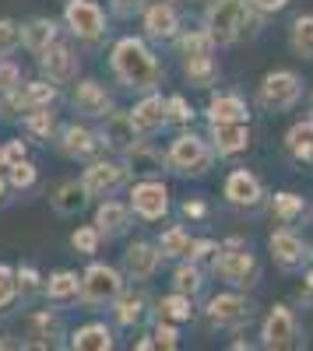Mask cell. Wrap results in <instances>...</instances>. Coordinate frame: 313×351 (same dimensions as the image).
Segmentation results:
<instances>
[{"instance_id":"cell-1","label":"cell","mask_w":313,"mask_h":351,"mask_svg":"<svg viewBox=\"0 0 313 351\" xmlns=\"http://www.w3.org/2000/svg\"><path fill=\"white\" fill-rule=\"evenodd\" d=\"M109 71L124 92L145 95L165 81V67L145 36H120L109 49Z\"/></svg>"},{"instance_id":"cell-2","label":"cell","mask_w":313,"mask_h":351,"mask_svg":"<svg viewBox=\"0 0 313 351\" xmlns=\"http://www.w3.org/2000/svg\"><path fill=\"white\" fill-rule=\"evenodd\" d=\"M264 14H257L250 8V0H208L205 11H201V25L205 32L215 39L218 49H229L236 43H243L246 36H253L261 25Z\"/></svg>"},{"instance_id":"cell-3","label":"cell","mask_w":313,"mask_h":351,"mask_svg":"<svg viewBox=\"0 0 313 351\" xmlns=\"http://www.w3.org/2000/svg\"><path fill=\"white\" fill-rule=\"evenodd\" d=\"M208 274L218 278L222 285H229V288L250 291V288L261 285V263H257V256H253V250L243 236H229V239L218 243L215 256L208 260Z\"/></svg>"},{"instance_id":"cell-4","label":"cell","mask_w":313,"mask_h":351,"mask_svg":"<svg viewBox=\"0 0 313 351\" xmlns=\"http://www.w3.org/2000/svg\"><path fill=\"white\" fill-rule=\"evenodd\" d=\"M218 155L211 148L208 134H197L190 127H183L165 148V172L180 176V180H205L215 169Z\"/></svg>"},{"instance_id":"cell-5","label":"cell","mask_w":313,"mask_h":351,"mask_svg":"<svg viewBox=\"0 0 313 351\" xmlns=\"http://www.w3.org/2000/svg\"><path fill=\"white\" fill-rule=\"evenodd\" d=\"M67 36L84 46V49H95L109 39V14L99 0H64V14H60Z\"/></svg>"},{"instance_id":"cell-6","label":"cell","mask_w":313,"mask_h":351,"mask_svg":"<svg viewBox=\"0 0 313 351\" xmlns=\"http://www.w3.org/2000/svg\"><path fill=\"white\" fill-rule=\"evenodd\" d=\"M127 285H130V281L124 278L120 267L92 260L89 267L81 271V306L89 309V313H109L113 302L120 299V291H124Z\"/></svg>"},{"instance_id":"cell-7","label":"cell","mask_w":313,"mask_h":351,"mask_svg":"<svg viewBox=\"0 0 313 351\" xmlns=\"http://www.w3.org/2000/svg\"><path fill=\"white\" fill-rule=\"evenodd\" d=\"M306 95V81L299 77V71H289V67H278V71H268L257 84V106L264 112H292Z\"/></svg>"},{"instance_id":"cell-8","label":"cell","mask_w":313,"mask_h":351,"mask_svg":"<svg viewBox=\"0 0 313 351\" xmlns=\"http://www.w3.org/2000/svg\"><path fill=\"white\" fill-rule=\"evenodd\" d=\"M130 169L124 165V158H117V155H95L92 162H84V169H81V183H84V190H89V197L92 200H106V197H117L120 190H127L130 186Z\"/></svg>"},{"instance_id":"cell-9","label":"cell","mask_w":313,"mask_h":351,"mask_svg":"<svg viewBox=\"0 0 313 351\" xmlns=\"http://www.w3.org/2000/svg\"><path fill=\"white\" fill-rule=\"evenodd\" d=\"M303 344H306V337H303V324H299L296 309L286 306V302L271 306L261 319L257 348H264V351H292V348H303Z\"/></svg>"},{"instance_id":"cell-10","label":"cell","mask_w":313,"mask_h":351,"mask_svg":"<svg viewBox=\"0 0 313 351\" xmlns=\"http://www.w3.org/2000/svg\"><path fill=\"white\" fill-rule=\"evenodd\" d=\"M205 316H208V324L215 330H240L257 316V302L240 288H225V291H218V295H211L205 302Z\"/></svg>"},{"instance_id":"cell-11","label":"cell","mask_w":313,"mask_h":351,"mask_svg":"<svg viewBox=\"0 0 313 351\" xmlns=\"http://www.w3.org/2000/svg\"><path fill=\"white\" fill-rule=\"evenodd\" d=\"M127 204L137 221L155 225L165 221L173 211V200H169V186L162 183V176H148V180H130L127 186Z\"/></svg>"},{"instance_id":"cell-12","label":"cell","mask_w":313,"mask_h":351,"mask_svg":"<svg viewBox=\"0 0 313 351\" xmlns=\"http://www.w3.org/2000/svg\"><path fill=\"white\" fill-rule=\"evenodd\" d=\"M268 250H271V260L281 274H303L310 267L313 246L303 239V232L296 225H278L268 236Z\"/></svg>"},{"instance_id":"cell-13","label":"cell","mask_w":313,"mask_h":351,"mask_svg":"<svg viewBox=\"0 0 313 351\" xmlns=\"http://www.w3.org/2000/svg\"><path fill=\"white\" fill-rule=\"evenodd\" d=\"M67 102H71L74 116L84 120V123H99V120H106V116L117 109L113 92L102 81H95V77H78L74 88H71V95H67Z\"/></svg>"},{"instance_id":"cell-14","label":"cell","mask_w":313,"mask_h":351,"mask_svg":"<svg viewBox=\"0 0 313 351\" xmlns=\"http://www.w3.org/2000/svg\"><path fill=\"white\" fill-rule=\"evenodd\" d=\"M36 67H39V74H43L46 81H53V84H74L78 74H81V53H78L74 39H71V36L56 39L49 49H43V53L36 56Z\"/></svg>"},{"instance_id":"cell-15","label":"cell","mask_w":313,"mask_h":351,"mask_svg":"<svg viewBox=\"0 0 313 351\" xmlns=\"http://www.w3.org/2000/svg\"><path fill=\"white\" fill-rule=\"evenodd\" d=\"M141 28H145V39L152 46H173L180 28H183L180 8L173 0H152V4L141 11Z\"/></svg>"},{"instance_id":"cell-16","label":"cell","mask_w":313,"mask_h":351,"mask_svg":"<svg viewBox=\"0 0 313 351\" xmlns=\"http://www.w3.org/2000/svg\"><path fill=\"white\" fill-rule=\"evenodd\" d=\"M67 324H64V309L46 302V309H32L28 313V341H21V348H67Z\"/></svg>"},{"instance_id":"cell-17","label":"cell","mask_w":313,"mask_h":351,"mask_svg":"<svg viewBox=\"0 0 313 351\" xmlns=\"http://www.w3.org/2000/svg\"><path fill=\"white\" fill-rule=\"evenodd\" d=\"M56 152H60L67 162H92L99 152H102V141H99V130L89 127L84 120H71V123H60L56 130Z\"/></svg>"},{"instance_id":"cell-18","label":"cell","mask_w":313,"mask_h":351,"mask_svg":"<svg viewBox=\"0 0 313 351\" xmlns=\"http://www.w3.org/2000/svg\"><path fill=\"white\" fill-rule=\"evenodd\" d=\"M162 263H165V256H162L159 243H152V239H134V243L124 250V256H120V271H124V278L134 281V285H148V281L162 271Z\"/></svg>"},{"instance_id":"cell-19","label":"cell","mask_w":313,"mask_h":351,"mask_svg":"<svg viewBox=\"0 0 313 351\" xmlns=\"http://www.w3.org/2000/svg\"><path fill=\"white\" fill-rule=\"evenodd\" d=\"M222 197H225V204H233V208H240V211H257L261 204L268 200V190H264L257 172L233 169L229 176H225V183H222Z\"/></svg>"},{"instance_id":"cell-20","label":"cell","mask_w":313,"mask_h":351,"mask_svg":"<svg viewBox=\"0 0 313 351\" xmlns=\"http://www.w3.org/2000/svg\"><path fill=\"white\" fill-rule=\"evenodd\" d=\"M95 130H99V141H102V152L117 155V158H124L137 141H145L130 120V109H113L106 120H99Z\"/></svg>"},{"instance_id":"cell-21","label":"cell","mask_w":313,"mask_h":351,"mask_svg":"<svg viewBox=\"0 0 313 351\" xmlns=\"http://www.w3.org/2000/svg\"><path fill=\"white\" fill-rule=\"evenodd\" d=\"M134 211L127 200H117V197H106V200H95V215H92V225L99 228L102 243H117L124 239L127 232L134 228Z\"/></svg>"},{"instance_id":"cell-22","label":"cell","mask_w":313,"mask_h":351,"mask_svg":"<svg viewBox=\"0 0 313 351\" xmlns=\"http://www.w3.org/2000/svg\"><path fill=\"white\" fill-rule=\"evenodd\" d=\"M130 120L137 127L141 137H155L162 130H169L173 123H169V109H165V95L159 92H145V95H137V102L130 106Z\"/></svg>"},{"instance_id":"cell-23","label":"cell","mask_w":313,"mask_h":351,"mask_svg":"<svg viewBox=\"0 0 313 351\" xmlns=\"http://www.w3.org/2000/svg\"><path fill=\"white\" fill-rule=\"evenodd\" d=\"M64 36H67L64 21H56L49 14H36V18L21 21V49L28 56H39L43 49H49L56 39H64Z\"/></svg>"},{"instance_id":"cell-24","label":"cell","mask_w":313,"mask_h":351,"mask_svg":"<svg viewBox=\"0 0 313 351\" xmlns=\"http://www.w3.org/2000/svg\"><path fill=\"white\" fill-rule=\"evenodd\" d=\"M208 141L218 158H236L250 148V123H208Z\"/></svg>"},{"instance_id":"cell-25","label":"cell","mask_w":313,"mask_h":351,"mask_svg":"<svg viewBox=\"0 0 313 351\" xmlns=\"http://www.w3.org/2000/svg\"><path fill=\"white\" fill-rule=\"evenodd\" d=\"M67 348L71 351H113L117 348V330L106 319H89L67 334Z\"/></svg>"},{"instance_id":"cell-26","label":"cell","mask_w":313,"mask_h":351,"mask_svg":"<svg viewBox=\"0 0 313 351\" xmlns=\"http://www.w3.org/2000/svg\"><path fill=\"white\" fill-rule=\"evenodd\" d=\"M89 204H92V197H89V190H84L81 176H78V180L56 183L49 190V208H53V215H60V218H78Z\"/></svg>"},{"instance_id":"cell-27","label":"cell","mask_w":313,"mask_h":351,"mask_svg":"<svg viewBox=\"0 0 313 351\" xmlns=\"http://www.w3.org/2000/svg\"><path fill=\"white\" fill-rule=\"evenodd\" d=\"M152 302H148V295H145V291H134V288H124L120 291V299L117 302H113V324H117L120 330H134V327H141V324H145V319H148V309Z\"/></svg>"},{"instance_id":"cell-28","label":"cell","mask_w":313,"mask_h":351,"mask_svg":"<svg viewBox=\"0 0 313 351\" xmlns=\"http://www.w3.org/2000/svg\"><path fill=\"white\" fill-rule=\"evenodd\" d=\"M205 116L208 123H250V106L240 92H211Z\"/></svg>"},{"instance_id":"cell-29","label":"cell","mask_w":313,"mask_h":351,"mask_svg":"<svg viewBox=\"0 0 313 351\" xmlns=\"http://www.w3.org/2000/svg\"><path fill=\"white\" fill-rule=\"evenodd\" d=\"M43 299H46L49 306H60V309L81 302V274H78V271H67V267L53 271V274L46 278V285H43Z\"/></svg>"},{"instance_id":"cell-30","label":"cell","mask_w":313,"mask_h":351,"mask_svg":"<svg viewBox=\"0 0 313 351\" xmlns=\"http://www.w3.org/2000/svg\"><path fill=\"white\" fill-rule=\"evenodd\" d=\"M124 165L130 169V176H137V180H148V176H165V152L155 148V144L145 137V141H137L134 148L124 155Z\"/></svg>"},{"instance_id":"cell-31","label":"cell","mask_w":313,"mask_h":351,"mask_svg":"<svg viewBox=\"0 0 313 351\" xmlns=\"http://www.w3.org/2000/svg\"><path fill=\"white\" fill-rule=\"evenodd\" d=\"M268 204L281 225H303L306 218H313V204L296 190H278L275 197H268Z\"/></svg>"},{"instance_id":"cell-32","label":"cell","mask_w":313,"mask_h":351,"mask_svg":"<svg viewBox=\"0 0 313 351\" xmlns=\"http://www.w3.org/2000/svg\"><path fill=\"white\" fill-rule=\"evenodd\" d=\"M18 127H21V134H25L28 141H43V144H49V141H56L60 120H56L53 106H43V109H28V112H21V116H18Z\"/></svg>"},{"instance_id":"cell-33","label":"cell","mask_w":313,"mask_h":351,"mask_svg":"<svg viewBox=\"0 0 313 351\" xmlns=\"http://www.w3.org/2000/svg\"><path fill=\"white\" fill-rule=\"evenodd\" d=\"M208 267L205 263H197V260H176V267H173V291H183V295L190 299H201L205 295V288H208Z\"/></svg>"},{"instance_id":"cell-34","label":"cell","mask_w":313,"mask_h":351,"mask_svg":"<svg viewBox=\"0 0 313 351\" xmlns=\"http://www.w3.org/2000/svg\"><path fill=\"white\" fill-rule=\"evenodd\" d=\"M183 64V77L190 88H201V92H211V88L218 84L222 77V64L215 60V53L211 56H190V60H180Z\"/></svg>"},{"instance_id":"cell-35","label":"cell","mask_w":313,"mask_h":351,"mask_svg":"<svg viewBox=\"0 0 313 351\" xmlns=\"http://www.w3.org/2000/svg\"><path fill=\"white\" fill-rule=\"evenodd\" d=\"M173 49H176V56H180V60H190V56H211V53H218L215 39L205 32V25H201V28H180V36H176Z\"/></svg>"},{"instance_id":"cell-36","label":"cell","mask_w":313,"mask_h":351,"mask_svg":"<svg viewBox=\"0 0 313 351\" xmlns=\"http://www.w3.org/2000/svg\"><path fill=\"white\" fill-rule=\"evenodd\" d=\"M18 95H21V102H25V112L28 109H43V106H56L64 95H60V84H53V81H46L43 74L36 77V81H25L21 88H18Z\"/></svg>"},{"instance_id":"cell-37","label":"cell","mask_w":313,"mask_h":351,"mask_svg":"<svg viewBox=\"0 0 313 351\" xmlns=\"http://www.w3.org/2000/svg\"><path fill=\"white\" fill-rule=\"evenodd\" d=\"M286 152H289L296 162H313V112L289 127V134H286Z\"/></svg>"},{"instance_id":"cell-38","label":"cell","mask_w":313,"mask_h":351,"mask_svg":"<svg viewBox=\"0 0 313 351\" xmlns=\"http://www.w3.org/2000/svg\"><path fill=\"white\" fill-rule=\"evenodd\" d=\"M197 299L183 295V291H169V295H162L155 302V316H165V319H173V324H190V319L197 316Z\"/></svg>"},{"instance_id":"cell-39","label":"cell","mask_w":313,"mask_h":351,"mask_svg":"<svg viewBox=\"0 0 313 351\" xmlns=\"http://www.w3.org/2000/svg\"><path fill=\"white\" fill-rule=\"evenodd\" d=\"M289 49L299 60H313V14H296L289 25Z\"/></svg>"},{"instance_id":"cell-40","label":"cell","mask_w":313,"mask_h":351,"mask_svg":"<svg viewBox=\"0 0 313 351\" xmlns=\"http://www.w3.org/2000/svg\"><path fill=\"white\" fill-rule=\"evenodd\" d=\"M43 285H46V274L36 263H18V302L21 306H32L36 299H43Z\"/></svg>"},{"instance_id":"cell-41","label":"cell","mask_w":313,"mask_h":351,"mask_svg":"<svg viewBox=\"0 0 313 351\" xmlns=\"http://www.w3.org/2000/svg\"><path fill=\"white\" fill-rule=\"evenodd\" d=\"M190 239L194 236H190L183 225H169V228H162V236L155 243H159V250H162L165 260H183L187 250H190Z\"/></svg>"},{"instance_id":"cell-42","label":"cell","mask_w":313,"mask_h":351,"mask_svg":"<svg viewBox=\"0 0 313 351\" xmlns=\"http://www.w3.org/2000/svg\"><path fill=\"white\" fill-rule=\"evenodd\" d=\"M8 183L14 193H28V190H36L39 186V165L32 158H21L14 165H8Z\"/></svg>"},{"instance_id":"cell-43","label":"cell","mask_w":313,"mask_h":351,"mask_svg":"<svg viewBox=\"0 0 313 351\" xmlns=\"http://www.w3.org/2000/svg\"><path fill=\"white\" fill-rule=\"evenodd\" d=\"M102 246V236H99V228L95 225H78L71 232V250L81 253V256H95Z\"/></svg>"},{"instance_id":"cell-44","label":"cell","mask_w":313,"mask_h":351,"mask_svg":"<svg viewBox=\"0 0 313 351\" xmlns=\"http://www.w3.org/2000/svg\"><path fill=\"white\" fill-rule=\"evenodd\" d=\"M25 84V71L14 56H0V95H11Z\"/></svg>"},{"instance_id":"cell-45","label":"cell","mask_w":313,"mask_h":351,"mask_svg":"<svg viewBox=\"0 0 313 351\" xmlns=\"http://www.w3.org/2000/svg\"><path fill=\"white\" fill-rule=\"evenodd\" d=\"M18 302V267L0 263V313H8Z\"/></svg>"},{"instance_id":"cell-46","label":"cell","mask_w":313,"mask_h":351,"mask_svg":"<svg viewBox=\"0 0 313 351\" xmlns=\"http://www.w3.org/2000/svg\"><path fill=\"white\" fill-rule=\"evenodd\" d=\"M165 109H169V123L173 127H190L197 109L187 102V95H165Z\"/></svg>"},{"instance_id":"cell-47","label":"cell","mask_w":313,"mask_h":351,"mask_svg":"<svg viewBox=\"0 0 313 351\" xmlns=\"http://www.w3.org/2000/svg\"><path fill=\"white\" fill-rule=\"evenodd\" d=\"M152 337H155V344H159V348H165V351H176V348H180V324H173V319L159 316V319H155V330H152Z\"/></svg>"},{"instance_id":"cell-48","label":"cell","mask_w":313,"mask_h":351,"mask_svg":"<svg viewBox=\"0 0 313 351\" xmlns=\"http://www.w3.org/2000/svg\"><path fill=\"white\" fill-rule=\"evenodd\" d=\"M14 49H21V21L0 18V56H11Z\"/></svg>"},{"instance_id":"cell-49","label":"cell","mask_w":313,"mask_h":351,"mask_svg":"<svg viewBox=\"0 0 313 351\" xmlns=\"http://www.w3.org/2000/svg\"><path fill=\"white\" fill-rule=\"evenodd\" d=\"M148 4H152V0H106L109 18H117V21H134V18H141V11H145Z\"/></svg>"},{"instance_id":"cell-50","label":"cell","mask_w":313,"mask_h":351,"mask_svg":"<svg viewBox=\"0 0 313 351\" xmlns=\"http://www.w3.org/2000/svg\"><path fill=\"white\" fill-rule=\"evenodd\" d=\"M21 158H28V141H21V137H11V141H4L0 144V165H14V162H21Z\"/></svg>"},{"instance_id":"cell-51","label":"cell","mask_w":313,"mask_h":351,"mask_svg":"<svg viewBox=\"0 0 313 351\" xmlns=\"http://www.w3.org/2000/svg\"><path fill=\"white\" fill-rule=\"evenodd\" d=\"M215 250H218V239H190V250H187L183 260H197V263L208 267V260L215 256Z\"/></svg>"},{"instance_id":"cell-52","label":"cell","mask_w":313,"mask_h":351,"mask_svg":"<svg viewBox=\"0 0 313 351\" xmlns=\"http://www.w3.org/2000/svg\"><path fill=\"white\" fill-rule=\"evenodd\" d=\"M180 215L190 218V221H205V218H208V204H205L201 197H187V200L180 204Z\"/></svg>"},{"instance_id":"cell-53","label":"cell","mask_w":313,"mask_h":351,"mask_svg":"<svg viewBox=\"0 0 313 351\" xmlns=\"http://www.w3.org/2000/svg\"><path fill=\"white\" fill-rule=\"evenodd\" d=\"M250 8L257 11V14H264V18H271V14H278V11H286L289 0H250Z\"/></svg>"},{"instance_id":"cell-54","label":"cell","mask_w":313,"mask_h":351,"mask_svg":"<svg viewBox=\"0 0 313 351\" xmlns=\"http://www.w3.org/2000/svg\"><path fill=\"white\" fill-rule=\"evenodd\" d=\"M8 193H11V183H8V169L0 165V204L8 200Z\"/></svg>"},{"instance_id":"cell-55","label":"cell","mask_w":313,"mask_h":351,"mask_svg":"<svg viewBox=\"0 0 313 351\" xmlns=\"http://www.w3.org/2000/svg\"><path fill=\"white\" fill-rule=\"evenodd\" d=\"M134 348H137V351H152V348H159V344H155V337H141V341H134Z\"/></svg>"},{"instance_id":"cell-56","label":"cell","mask_w":313,"mask_h":351,"mask_svg":"<svg viewBox=\"0 0 313 351\" xmlns=\"http://www.w3.org/2000/svg\"><path fill=\"white\" fill-rule=\"evenodd\" d=\"M229 348H233V351H250V348H253V344H250V341H233V344H229Z\"/></svg>"},{"instance_id":"cell-57","label":"cell","mask_w":313,"mask_h":351,"mask_svg":"<svg viewBox=\"0 0 313 351\" xmlns=\"http://www.w3.org/2000/svg\"><path fill=\"white\" fill-rule=\"evenodd\" d=\"M0 348H11V341H0Z\"/></svg>"},{"instance_id":"cell-58","label":"cell","mask_w":313,"mask_h":351,"mask_svg":"<svg viewBox=\"0 0 313 351\" xmlns=\"http://www.w3.org/2000/svg\"><path fill=\"white\" fill-rule=\"evenodd\" d=\"M310 102H313V92H310Z\"/></svg>"},{"instance_id":"cell-59","label":"cell","mask_w":313,"mask_h":351,"mask_svg":"<svg viewBox=\"0 0 313 351\" xmlns=\"http://www.w3.org/2000/svg\"><path fill=\"white\" fill-rule=\"evenodd\" d=\"M310 165H313V162H310Z\"/></svg>"}]
</instances>
